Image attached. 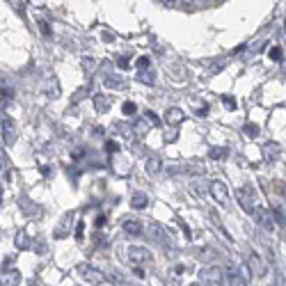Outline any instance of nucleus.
Returning <instances> with one entry per match:
<instances>
[{
    "label": "nucleus",
    "mask_w": 286,
    "mask_h": 286,
    "mask_svg": "<svg viewBox=\"0 0 286 286\" xmlns=\"http://www.w3.org/2000/svg\"><path fill=\"white\" fill-rule=\"evenodd\" d=\"M0 133H3V140H5L7 147H12V144L16 142V138H19L14 119H12V117H5V115H0Z\"/></svg>",
    "instance_id": "1"
},
{
    "label": "nucleus",
    "mask_w": 286,
    "mask_h": 286,
    "mask_svg": "<svg viewBox=\"0 0 286 286\" xmlns=\"http://www.w3.org/2000/svg\"><path fill=\"white\" fill-rule=\"evenodd\" d=\"M78 272L83 275L85 281H89V284H108V279H105V272H101L99 268L87 266V263L78 266Z\"/></svg>",
    "instance_id": "2"
},
{
    "label": "nucleus",
    "mask_w": 286,
    "mask_h": 286,
    "mask_svg": "<svg viewBox=\"0 0 286 286\" xmlns=\"http://www.w3.org/2000/svg\"><path fill=\"white\" fill-rule=\"evenodd\" d=\"M199 284H211V286L222 284V268H217V266L202 268L199 270Z\"/></svg>",
    "instance_id": "3"
},
{
    "label": "nucleus",
    "mask_w": 286,
    "mask_h": 286,
    "mask_svg": "<svg viewBox=\"0 0 286 286\" xmlns=\"http://www.w3.org/2000/svg\"><path fill=\"white\" fill-rule=\"evenodd\" d=\"M252 215H257L259 224H261V227L266 229L268 234H272V232H275V220H272L270 211H268L266 206H259V204H254V211H252Z\"/></svg>",
    "instance_id": "4"
},
{
    "label": "nucleus",
    "mask_w": 286,
    "mask_h": 286,
    "mask_svg": "<svg viewBox=\"0 0 286 286\" xmlns=\"http://www.w3.org/2000/svg\"><path fill=\"white\" fill-rule=\"evenodd\" d=\"M211 195H213V199H215L220 206H229V188L224 186L222 181H213L211 183Z\"/></svg>",
    "instance_id": "5"
},
{
    "label": "nucleus",
    "mask_w": 286,
    "mask_h": 286,
    "mask_svg": "<svg viewBox=\"0 0 286 286\" xmlns=\"http://www.w3.org/2000/svg\"><path fill=\"white\" fill-rule=\"evenodd\" d=\"M129 259L133 263H149L151 261V252L147 250V247H140V245H133V247H129Z\"/></svg>",
    "instance_id": "6"
},
{
    "label": "nucleus",
    "mask_w": 286,
    "mask_h": 286,
    "mask_svg": "<svg viewBox=\"0 0 286 286\" xmlns=\"http://www.w3.org/2000/svg\"><path fill=\"white\" fill-rule=\"evenodd\" d=\"M236 199H238V204H241V208L245 213H250L252 215V211H254V199H252V193L250 190H245V188H243V190H238V195H236Z\"/></svg>",
    "instance_id": "7"
},
{
    "label": "nucleus",
    "mask_w": 286,
    "mask_h": 286,
    "mask_svg": "<svg viewBox=\"0 0 286 286\" xmlns=\"http://www.w3.org/2000/svg\"><path fill=\"white\" fill-rule=\"evenodd\" d=\"M183 119H186V115H183L181 108H167V112H165V122H167V126H181Z\"/></svg>",
    "instance_id": "8"
},
{
    "label": "nucleus",
    "mask_w": 286,
    "mask_h": 286,
    "mask_svg": "<svg viewBox=\"0 0 286 286\" xmlns=\"http://www.w3.org/2000/svg\"><path fill=\"white\" fill-rule=\"evenodd\" d=\"M281 153H284V149H281V144H277V142H266L263 144V156L268 158V160H279L281 158Z\"/></svg>",
    "instance_id": "9"
},
{
    "label": "nucleus",
    "mask_w": 286,
    "mask_h": 286,
    "mask_svg": "<svg viewBox=\"0 0 286 286\" xmlns=\"http://www.w3.org/2000/svg\"><path fill=\"white\" fill-rule=\"evenodd\" d=\"M92 99H94V108H96L99 115H105L110 110V105H112V101H110L105 94H94Z\"/></svg>",
    "instance_id": "10"
},
{
    "label": "nucleus",
    "mask_w": 286,
    "mask_h": 286,
    "mask_svg": "<svg viewBox=\"0 0 286 286\" xmlns=\"http://www.w3.org/2000/svg\"><path fill=\"white\" fill-rule=\"evenodd\" d=\"M272 220H275V227H281L284 229L286 227V213H284V204H279V206H275L272 208Z\"/></svg>",
    "instance_id": "11"
},
{
    "label": "nucleus",
    "mask_w": 286,
    "mask_h": 286,
    "mask_svg": "<svg viewBox=\"0 0 286 286\" xmlns=\"http://www.w3.org/2000/svg\"><path fill=\"white\" fill-rule=\"evenodd\" d=\"M124 232L126 234H131V236H140L142 234V224H140L138 220H124Z\"/></svg>",
    "instance_id": "12"
},
{
    "label": "nucleus",
    "mask_w": 286,
    "mask_h": 286,
    "mask_svg": "<svg viewBox=\"0 0 286 286\" xmlns=\"http://www.w3.org/2000/svg\"><path fill=\"white\" fill-rule=\"evenodd\" d=\"M0 284H10V286L21 284V272L19 270H5V275L0 277Z\"/></svg>",
    "instance_id": "13"
},
{
    "label": "nucleus",
    "mask_w": 286,
    "mask_h": 286,
    "mask_svg": "<svg viewBox=\"0 0 286 286\" xmlns=\"http://www.w3.org/2000/svg\"><path fill=\"white\" fill-rule=\"evenodd\" d=\"M138 80L140 83H144V85H153L156 83V71L149 69V67H144L142 71H138Z\"/></svg>",
    "instance_id": "14"
},
{
    "label": "nucleus",
    "mask_w": 286,
    "mask_h": 286,
    "mask_svg": "<svg viewBox=\"0 0 286 286\" xmlns=\"http://www.w3.org/2000/svg\"><path fill=\"white\" fill-rule=\"evenodd\" d=\"M44 92H46V96H48V99H58V96H60V89H58V78H55V76H50V78H48V83H46Z\"/></svg>",
    "instance_id": "15"
},
{
    "label": "nucleus",
    "mask_w": 286,
    "mask_h": 286,
    "mask_svg": "<svg viewBox=\"0 0 286 286\" xmlns=\"http://www.w3.org/2000/svg\"><path fill=\"white\" fill-rule=\"evenodd\" d=\"M71 220H74V215H71V213H67L65 220L60 222V229L55 232V238H65V236H69V224H71Z\"/></svg>",
    "instance_id": "16"
},
{
    "label": "nucleus",
    "mask_w": 286,
    "mask_h": 286,
    "mask_svg": "<svg viewBox=\"0 0 286 286\" xmlns=\"http://www.w3.org/2000/svg\"><path fill=\"white\" fill-rule=\"evenodd\" d=\"M250 266L254 268V272H257V275H266L268 272V268H266V261H261V259L257 257V254H250Z\"/></svg>",
    "instance_id": "17"
},
{
    "label": "nucleus",
    "mask_w": 286,
    "mask_h": 286,
    "mask_svg": "<svg viewBox=\"0 0 286 286\" xmlns=\"http://www.w3.org/2000/svg\"><path fill=\"white\" fill-rule=\"evenodd\" d=\"M163 169V160L158 156H151V158H147V172L149 174H158Z\"/></svg>",
    "instance_id": "18"
},
{
    "label": "nucleus",
    "mask_w": 286,
    "mask_h": 286,
    "mask_svg": "<svg viewBox=\"0 0 286 286\" xmlns=\"http://www.w3.org/2000/svg\"><path fill=\"white\" fill-rule=\"evenodd\" d=\"M147 204H149V199H147V195H144V193H135V195H133V199H131V206L138 208V211L147 208Z\"/></svg>",
    "instance_id": "19"
},
{
    "label": "nucleus",
    "mask_w": 286,
    "mask_h": 286,
    "mask_svg": "<svg viewBox=\"0 0 286 286\" xmlns=\"http://www.w3.org/2000/svg\"><path fill=\"white\" fill-rule=\"evenodd\" d=\"M14 245H16V250H30V236L25 232H19L14 238Z\"/></svg>",
    "instance_id": "20"
},
{
    "label": "nucleus",
    "mask_w": 286,
    "mask_h": 286,
    "mask_svg": "<svg viewBox=\"0 0 286 286\" xmlns=\"http://www.w3.org/2000/svg\"><path fill=\"white\" fill-rule=\"evenodd\" d=\"M227 149L224 147H211V151H208V158H213V160H222V158L227 156Z\"/></svg>",
    "instance_id": "21"
},
{
    "label": "nucleus",
    "mask_w": 286,
    "mask_h": 286,
    "mask_svg": "<svg viewBox=\"0 0 286 286\" xmlns=\"http://www.w3.org/2000/svg\"><path fill=\"white\" fill-rule=\"evenodd\" d=\"M236 272L247 281V284H250V279H252V270H250V266H247V263H241V266H236Z\"/></svg>",
    "instance_id": "22"
},
{
    "label": "nucleus",
    "mask_w": 286,
    "mask_h": 286,
    "mask_svg": "<svg viewBox=\"0 0 286 286\" xmlns=\"http://www.w3.org/2000/svg\"><path fill=\"white\" fill-rule=\"evenodd\" d=\"M151 236H156L158 241H163V243H169L167 241V234L163 232V227H160V224H151Z\"/></svg>",
    "instance_id": "23"
},
{
    "label": "nucleus",
    "mask_w": 286,
    "mask_h": 286,
    "mask_svg": "<svg viewBox=\"0 0 286 286\" xmlns=\"http://www.w3.org/2000/svg\"><path fill=\"white\" fill-rule=\"evenodd\" d=\"M133 129H135V133H138V135H147V131H149V122H147V119H138Z\"/></svg>",
    "instance_id": "24"
},
{
    "label": "nucleus",
    "mask_w": 286,
    "mask_h": 286,
    "mask_svg": "<svg viewBox=\"0 0 286 286\" xmlns=\"http://www.w3.org/2000/svg\"><path fill=\"white\" fill-rule=\"evenodd\" d=\"M224 67H227V60H217L215 65H213L211 69H208V76H215V74H220V71L224 69Z\"/></svg>",
    "instance_id": "25"
},
{
    "label": "nucleus",
    "mask_w": 286,
    "mask_h": 286,
    "mask_svg": "<svg viewBox=\"0 0 286 286\" xmlns=\"http://www.w3.org/2000/svg\"><path fill=\"white\" fill-rule=\"evenodd\" d=\"M7 167H10V160H7V153H5V149L0 147V174L5 172Z\"/></svg>",
    "instance_id": "26"
},
{
    "label": "nucleus",
    "mask_w": 286,
    "mask_h": 286,
    "mask_svg": "<svg viewBox=\"0 0 286 286\" xmlns=\"http://www.w3.org/2000/svg\"><path fill=\"white\" fill-rule=\"evenodd\" d=\"M144 119L149 122V126H160V119L156 112H144Z\"/></svg>",
    "instance_id": "27"
},
{
    "label": "nucleus",
    "mask_w": 286,
    "mask_h": 286,
    "mask_svg": "<svg viewBox=\"0 0 286 286\" xmlns=\"http://www.w3.org/2000/svg\"><path fill=\"white\" fill-rule=\"evenodd\" d=\"M83 69L87 71V74H92V71L96 69V62H94L92 58H85V60H83Z\"/></svg>",
    "instance_id": "28"
},
{
    "label": "nucleus",
    "mask_w": 286,
    "mask_h": 286,
    "mask_svg": "<svg viewBox=\"0 0 286 286\" xmlns=\"http://www.w3.org/2000/svg\"><path fill=\"white\" fill-rule=\"evenodd\" d=\"M247 133V138H257V133H259V126H254V124H247L245 129H243Z\"/></svg>",
    "instance_id": "29"
},
{
    "label": "nucleus",
    "mask_w": 286,
    "mask_h": 286,
    "mask_svg": "<svg viewBox=\"0 0 286 286\" xmlns=\"http://www.w3.org/2000/svg\"><path fill=\"white\" fill-rule=\"evenodd\" d=\"M222 105H224L227 110H236V101H234V96H224V99H222Z\"/></svg>",
    "instance_id": "30"
},
{
    "label": "nucleus",
    "mask_w": 286,
    "mask_h": 286,
    "mask_svg": "<svg viewBox=\"0 0 286 286\" xmlns=\"http://www.w3.org/2000/svg\"><path fill=\"white\" fill-rule=\"evenodd\" d=\"M105 85H108V87H122V78H115V76H108V78H105Z\"/></svg>",
    "instance_id": "31"
},
{
    "label": "nucleus",
    "mask_w": 286,
    "mask_h": 286,
    "mask_svg": "<svg viewBox=\"0 0 286 286\" xmlns=\"http://www.w3.org/2000/svg\"><path fill=\"white\" fill-rule=\"evenodd\" d=\"M270 58L272 60H284V50H281V46H275V48L270 50Z\"/></svg>",
    "instance_id": "32"
},
{
    "label": "nucleus",
    "mask_w": 286,
    "mask_h": 286,
    "mask_svg": "<svg viewBox=\"0 0 286 286\" xmlns=\"http://www.w3.org/2000/svg\"><path fill=\"white\" fill-rule=\"evenodd\" d=\"M122 110H124V115H133V112H135V103H131V101H126V103L122 105Z\"/></svg>",
    "instance_id": "33"
},
{
    "label": "nucleus",
    "mask_w": 286,
    "mask_h": 286,
    "mask_svg": "<svg viewBox=\"0 0 286 286\" xmlns=\"http://www.w3.org/2000/svg\"><path fill=\"white\" fill-rule=\"evenodd\" d=\"M193 5H195V7H199V10H204V7L211 5V0H193Z\"/></svg>",
    "instance_id": "34"
},
{
    "label": "nucleus",
    "mask_w": 286,
    "mask_h": 286,
    "mask_svg": "<svg viewBox=\"0 0 286 286\" xmlns=\"http://www.w3.org/2000/svg\"><path fill=\"white\" fill-rule=\"evenodd\" d=\"M135 65H138L140 69H144V67H149V58H140L138 62H135Z\"/></svg>",
    "instance_id": "35"
},
{
    "label": "nucleus",
    "mask_w": 286,
    "mask_h": 286,
    "mask_svg": "<svg viewBox=\"0 0 286 286\" xmlns=\"http://www.w3.org/2000/svg\"><path fill=\"white\" fill-rule=\"evenodd\" d=\"M83 222H80V224H76V238H83Z\"/></svg>",
    "instance_id": "36"
},
{
    "label": "nucleus",
    "mask_w": 286,
    "mask_h": 286,
    "mask_svg": "<svg viewBox=\"0 0 286 286\" xmlns=\"http://www.w3.org/2000/svg\"><path fill=\"white\" fill-rule=\"evenodd\" d=\"M87 94V87H83L80 92H76V96H74V101H80V96H85Z\"/></svg>",
    "instance_id": "37"
},
{
    "label": "nucleus",
    "mask_w": 286,
    "mask_h": 286,
    "mask_svg": "<svg viewBox=\"0 0 286 286\" xmlns=\"http://www.w3.org/2000/svg\"><path fill=\"white\" fill-rule=\"evenodd\" d=\"M163 5H165V7H177L179 0H163Z\"/></svg>",
    "instance_id": "38"
},
{
    "label": "nucleus",
    "mask_w": 286,
    "mask_h": 286,
    "mask_svg": "<svg viewBox=\"0 0 286 286\" xmlns=\"http://www.w3.org/2000/svg\"><path fill=\"white\" fill-rule=\"evenodd\" d=\"M179 5H183V7H190V5H193V0H179Z\"/></svg>",
    "instance_id": "39"
},
{
    "label": "nucleus",
    "mask_w": 286,
    "mask_h": 286,
    "mask_svg": "<svg viewBox=\"0 0 286 286\" xmlns=\"http://www.w3.org/2000/svg\"><path fill=\"white\" fill-rule=\"evenodd\" d=\"M215 3H217V5H222V3H227V0H215Z\"/></svg>",
    "instance_id": "40"
}]
</instances>
